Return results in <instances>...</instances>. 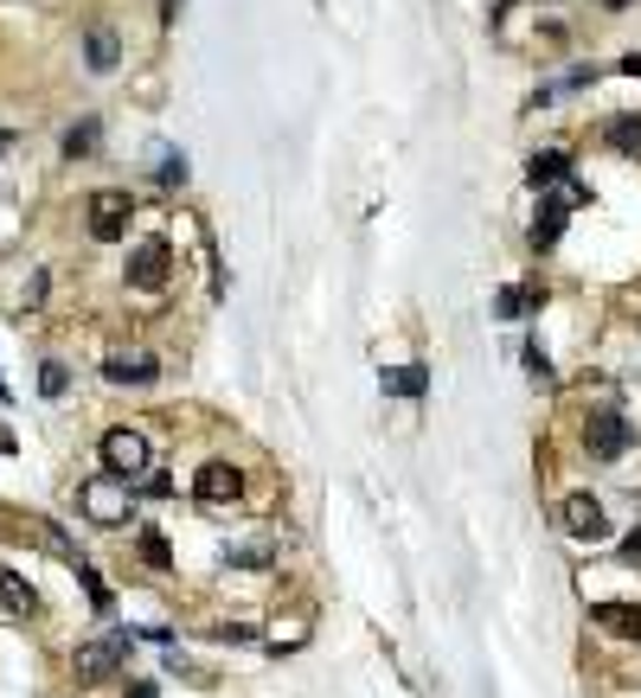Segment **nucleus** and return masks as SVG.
Listing matches in <instances>:
<instances>
[{"label":"nucleus","mask_w":641,"mask_h":698,"mask_svg":"<svg viewBox=\"0 0 641 698\" xmlns=\"http://www.w3.org/2000/svg\"><path fill=\"white\" fill-rule=\"evenodd\" d=\"M167 276H174V251H167L161 237H148V244H135V251H129V289L161 295V289H167Z\"/></svg>","instance_id":"nucleus-6"},{"label":"nucleus","mask_w":641,"mask_h":698,"mask_svg":"<svg viewBox=\"0 0 641 698\" xmlns=\"http://www.w3.org/2000/svg\"><path fill=\"white\" fill-rule=\"evenodd\" d=\"M378 385H385L391 398H423V391H430V372L423 366H391V372H378Z\"/></svg>","instance_id":"nucleus-17"},{"label":"nucleus","mask_w":641,"mask_h":698,"mask_svg":"<svg viewBox=\"0 0 641 698\" xmlns=\"http://www.w3.org/2000/svg\"><path fill=\"white\" fill-rule=\"evenodd\" d=\"M604 7H636V0H604Z\"/></svg>","instance_id":"nucleus-30"},{"label":"nucleus","mask_w":641,"mask_h":698,"mask_svg":"<svg viewBox=\"0 0 641 698\" xmlns=\"http://www.w3.org/2000/svg\"><path fill=\"white\" fill-rule=\"evenodd\" d=\"M103 468L122 475V480H142L154 468L148 436H142V430H110V436H103Z\"/></svg>","instance_id":"nucleus-5"},{"label":"nucleus","mask_w":641,"mask_h":698,"mask_svg":"<svg viewBox=\"0 0 641 698\" xmlns=\"http://www.w3.org/2000/svg\"><path fill=\"white\" fill-rule=\"evenodd\" d=\"M122 698H161V686H148V679H135V686H129Z\"/></svg>","instance_id":"nucleus-28"},{"label":"nucleus","mask_w":641,"mask_h":698,"mask_svg":"<svg viewBox=\"0 0 641 698\" xmlns=\"http://www.w3.org/2000/svg\"><path fill=\"white\" fill-rule=\"evenodd\" d=\"M103 378L110 385H148V378H161V359L154 353H115V359H103Z\"/></svg>","instance_id":"nucleus-13"},{"label":"nucleus","mask_w":641,"mask_h":698,"mask_svg":"<svg viewBox=\"0 0 641 698\" xmlns=\"http://www.w3.org/2000/svg\"><path fill=\"white\" fill-rule=\"evenodd\" d=\"M0 154H7V135H0Z\"/></svg>","instance_id":"nucleus-31"},{"label":"nucleus","mask_w":641,"mask_h":698,"mask_svg":"<svg viewBox=\"0 0 641 698\" xmlns=\"http://www.w3.org/2000/svg\"><path fill=\"white\" fill-rule=\"evenodd\" d=\"M7 539H20V545H38V552H52L65 570L71 564H84V552H77V539H65L58 525L45 513H7Z\"/></svg>","instance_id":"nucleus-4"},{"label":"nucleus","mask_w":641,"mask_h":698,"mask_svg":"<svg viewBox=\"0 0 641 698\" xmlns=\"http://www.w3.org/2000/svg\"><path fill=\"white\" fill-rule=\"evenodd\" d=\"M590 622L604 634H616V641H641V602H597Z\"/></svg>","instance_id":"nucleus-11"},{"label":"nucleus","mask_w":641,"mask_h":698,"mask_svg":"<svg viewBox=\"0 0 641 698\" xmlns=\"http://www.w3.org/2000/svg\"><path fill=\"white\" fill-rule=\"evenodd\" d=\"M65 385H71V378H65V366H58V359H45V366H38V391H45V398H58Z\"/></svg>","instance_id":"nucleus-22"},{"label":"nucleus","mask_w":641,"mask_h":698,"mask_svg":"<svg viewBox=\"0 0 641 698\" xmlns=\"http://www.w3.org/2000/svg\"><path fill=\"white\" fill-rule=\"evenodd\" d=\"M527 180H532V186L571 180V154H565V147H545V154H532V160H527Z\"/></svg>","instance_id":"nucleus-16"},{"label":"nucleus","mask_w":641,"mask_h":698,"mask_svg":"<svg viewBox=\"0 0 641 698\" xmlns=\"http://www.w3.org/2000/svg\"><path fill=\"white\" fill-rule=\"evenodd\" d=\"M142 494H174V480L161 475V468H148V475H142Z\"/></svg>","instance_id":"nucleus-27"},{"label":"nucleus","mask_w":641,"mask_h":698,"mask_svg":"<svg viewBox=\"0 0 641 698\" xmlns=\"http://www.w3.org/2000/svg\"><path fill=\"white\" fill-rule=\"evenodd\" d=\"M622 564H629V570H641V525L622 539Z\"/></svg>","instance_id":"nucleus-26"},{"label":"nucleus","mask_w":641,"mask_h":698,"mask_svg":"<svg viewBox=\"0 0 641 698\" xmlns=\"http://www.w3.org/2000/svg\"><path fill=\"white\" fill-rule=\"evenodd\" d=\"M77 507H84V519H90V525H122V519L135 513V487L103 468V475L77 480Z\"/></svg>","instance_id":"nucleus-1"},{"label":"nucleus","mask_w":641,"mask_h":698,"mask_svg":"<svg viewBox=\"0 0 641 698\" xmlns=\"http://www.w3.org/2000/svg\"><path fill=\"white\" fill-rule=\"evenodd\" d=\"M129 212H135L129 192H97V199H90V237H97V244H115V237L129 231Z\"/></svg>","instance_id":"nucleus-8"},{"label":"nucleus","mask_w":641,"mask_h":698,"mask_svg":"<svg viewBox=\"0 0 641 698\" xmlns=\"http://www.w3.org/2000/svg\"><path fill=\"white\" fill-rule=\"evenodd\" d=\"M161 154H167V160H161V186H180L187 180V160H180L174 147H161Z\"/></svg>","instance_id":"nucleus-25"},{"label":"nucleus","mask_w":641,"mask_h":698,"mask_svg":"<svg viewBox=\"0 0 641 698\" xmlns=\"http://www.w3.org/2000/svg\"><path fill=\"white\" fill-rule=\"evenodd\" d=\"M532 308H545V289H539V282H513V289L494 295V314H500V321H520Z\"/></svg>","instance_id":"nucleus-14"},{"label":"nucleus","mask_w":641,"mask_h":698,"mask_svg":"<svg viewBox=\"0 0 641 698\" xmlns=\"http://www.w3.org/2000/svg\"><path fill=\"white\" fill-rule=\"evenodd\" d=\"M571 219V192H539V212H532V251H552L565 237Z\"/></svg>","instance_id":"nucleus-9"},{"label":"nucleus","mask_w":641,"mask_h":698,"mask_svg":"<svg viewBox=\"0 0 641 698\" xmlns=\"http://www.w3.org/2000/svg\"><path fill=\"white\" fill-rule=\"evenodd\" d=\"M604 142L616 147V154H641V115H616V122H604Z\"/></svg>","instance_id":"nucleus-18"},{"label":"nucleus","mask_w":641,"mask_h":698,"mask_svg":"<svg viewBox=\"0 0 641 698\" xmlns=\"http://www.w3.org/2000/svg\"><path fill=\"white\" fill-rule=\"evenodd\" d=\"M559 525H565L571 539H584V545L609 539V513H604V500H590V494H571L565 513H559Z\"/></svg>","instance_id":"nucleus-7"},{"label":"nucleus","mask_w":641,"mask_h":698,"mask_svg":"<svg viewBox=\"0 0 641 698\" xmlns=\"http://www.w3.org/2000/svg\"><path fill=\"white\" fill-rule=\"evenodd\" d=\"M520 359H527V372L539 378V385H552V359H545V346H539V340H532V346L520 353Z\"/></svg>","instance_id":"nucleus-24"},{"label":"nucleus","mask_w":641,"mask_h":698,"mask_svg":"<svg viewBox=\"0 0 641 698\" xmlns=\"http://www.w3.org/2000/svg\"><path fill=\"white\" fill-rule=\"evenodd\" d=\"M71 577L84 584V596H90V609H97V616H110V584L97 577V564H90V557H84V564H71Z\"/></svg>","instance_id":"nucleus-19"},{"label":"nucleus","mask_w":641,"mask_h":698,"mask_svg":"<svg viewBox=\"0 0 641 698\" xmlns=\"http://www.w3.org/2000/svg\"><path fill=\"white\" fill-rule=\"evenodd\" d=\"M142 564H148V570H174V545H167L154 525L142 532Z\"/></svg>","instance_id":"nucleus-21"},{"label":"nucleus","mask_w":641,"mask_h":698,"mask_svg":"<svg viewBox=\"0 0 641 698\" xmlns=\"http://www.w3.org/2000/svg\"><path fill=\"white\" fill-rule=\"evenodd\" d=\"M269 545H244V552H231V564H237V570H269Z\"/></svg>","instance_id":"nucleus-23"},{"label":"nucleus","mask_w":641,"mask_h":698,"mask_svg":"<svg viewBox=\"0 0 641 698\" xmlns=\"http://www.w3.org/2000/svg\"><path fill=\"white\" fill-rule=\"evenodd\" d=\"M97 142H103V122H77V129H65V154H71V160H90Z\"/></svg>","instance_id":"nucleus-20"},{"label":"nucleus","mask_w":641,"mask_h":698,"mask_svg":"<svg viewBox=\"0 0 641 698\" xmlns=\"http://www.w3.org/2000/svg\"><path fill=\"white\" fill-rule=\"evenodd\" d=\"M129 647H135V634H129V628H110V634H97V641L77 647L71 673L84 679V686H103V679H115V673L129 666Z\"/></svg>","instance_id":"nucleus-2"},{"label":"nucleus","mask_w":641,"mask_h":698,"mask_svg":"<svg viewBox=\"0 0 641 698\" xmlns=\"http://www.w3.org/2000/svg\"><path fill=\"white\" fill-rule=\"evenodd\" d=\"M622 71H629V77H641V52H629V58H622Z\"/></svg>","instance_id":"nucleus-29"},{"label":"nucleus","mask_w":641,"mask_h":698,"mask_svg":"<svg viewBox=\"0 0 641 698\" xmlns=\"http://www.w3.org/2000/svg\"><path fill=\"white\" fill-rule=\"evenodd\" d=\"M192 494H199L206 507H225V500H237V494H244V475H237L231 462H206V468H199V480H192Z\"/></svg>","instance_id":"nucleus-10"},{"label":"nucleus","mask_w":641,"mask_h":698,"mask_svg":"<svg viewBox=\"0 0 641 698\" xmlns=\"http://www.w3.org/2000/svg\"><path fill=\"white\" fill-rule=\"evenodd\" d=\"M115 58H122L115 33L110 26H90V33H84V65H90V71H115Z\"/></svg>","instance_id":"nucleus-15"},{"label":"nucleus","mask_w":641,"mask_h":698,"mask_svg":"<svg viewBox=\"0 0 641 698\" xmlns=\"http://www.w3.org/2000/svg\"><path fill=\"white\" fill-rule=\"evenodd\" d=\"M629 442H636V430H629V417H622V410L597 405L590 417H584V448H590V462H622V455H629Z\"/></svg>","instance_id":"nucleus-3"},{"label":"nucleus","mask_w":641,"mask_h":698,"mask_svg":"<svg viewBox=\"0 0 641 698\" xmlns=\"http://www.w3.org/2000/svg\"><path fill=\"white\" fill-rule=\"evenodd\" d=\"M0 609L13 616V622H33L38 616V589L20 577V570H0Z\"/></svg>","instance_id":"nucleus-12"}]
</instances>
